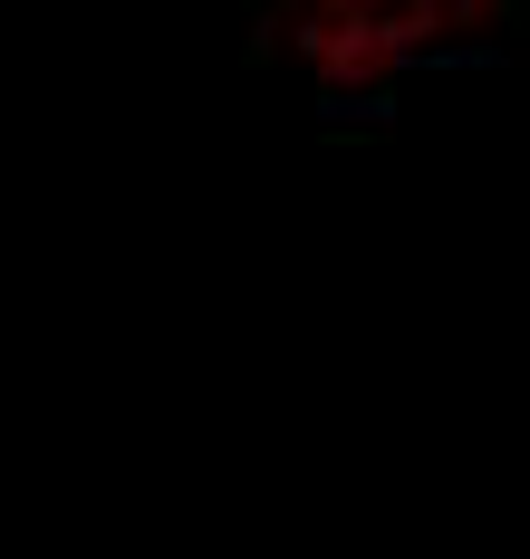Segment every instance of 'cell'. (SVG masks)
<instances>
[{
	"instance_id": "1",
	"label": "cell",
	"mask_w": 530,
	"mask_h": 559,
	"mask_svg": "<svg viewBox=\"0 0 530 559\" xmlns=\"http://www.w3.org/2000/svg\"><path fill=\"white\" fill-rule=\"evenodd\" d=\"M261 39L318 78V97L348 116V107H376L396 78L414 68L406 29L376 10V0H261Z\"/></svg>"
},
{
	"instance_id": "2",
	"label": "cell",
	"mask_w": 530,
	"mask_h": 559,
	"mask_svg": "<svg viewBox=\"0 0 530 559\" xmlns=\"http://www.w3.org/2000/svg\"><path fill=\"white\" fill-rule=\"evenodd\" d=\"M530 29V0H463V49H502Z\"/></svg>"
}]
</instances>
